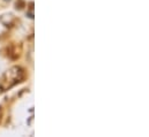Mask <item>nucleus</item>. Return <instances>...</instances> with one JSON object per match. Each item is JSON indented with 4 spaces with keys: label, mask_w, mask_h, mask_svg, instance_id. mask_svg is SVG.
I'll list each match as a JSON object with an SVG mask.
<instances>
[{
    "label": "nucleus",
    "mask_w": 149,
    "mask_h": 137,
    "mask_svg": "<svg viewBox=\"0 0 149 137\" xmlns=\"http://www.w3.org/2000/svg\"><path fill=\"white\" fill-rule=\"evenodd\" d=\"M28 74L22 66H12L0 77V92L3 93L10 90L13 86L24 82Z\"/></svg>",
    "instance_id": "1"
},
{
    "label": "nucleus",
    "mask_w": 149,
    "mask_h": 137,
    "mask_svg": "<svg viewBox=\"0 0 149 137\" xmlns=\"http://www.w3.org/2000/svg\"><path fill=\"white\" fill-rule=\"evenodd\" d=\"M6 57L10 60H17L22 54V45L20 43H10L6 48Z\"/></svg>",
    "instance_id": "2"
},
{
    "label": "nucleus",
    "mask_w": 149,
    "mask_h": 137,
    "mask_svg": "<svg viewBox=\"0 0 149 137\" xmlns=\"http://www.w3.org/2000/svg\"><path fill=\"white\" fill-rule=\"evenodd\" d=\"M23 7H26V2H24L23 0H16V2H15V8L19 9V10H21V9H23Z\"/></svg>",
    "instance_id": "3"
},
{
    "label": "nucleus",
    "mask_w": 149,
    "mask_h": 137,
    "mask_svg": "<svg viewBox=\"0 0 149 137\" xmlns=\"http://www.w3.org/2000/svg\"><path fill=\"white\" fill-rule=\"evenodd\" d=\"M2 118H3V109H2V107L0 106V123H1V121H2Z\"/></svg>",
    "instance_id": "4"
}]
</instances>
